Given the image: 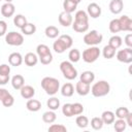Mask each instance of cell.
I'll return each instance as SVG.
<instances>
[{
  "mask_svg": "<svg viewBox=\"0 0 132 132\" xmlns=\"http://www.w3.org/2000/svg\"><path fill=\"white\" fill-rule=\"evenodd\" d=\"M75 32L84 33L89 29V15L84 10H78L75 12L74 22L71 24Z\"/></svg>",
  "mask_w": 132,
  "mask_h": 132,
  "instance_id": "cell-1",
  "label": "cell"
},
{
  "mask_svg": "<svg viewBox=\"0 0 132 132\" xmlns=\"http://www.w3.org/2000/svg\"><path fill=\"white\" fill-rule=\"evenodd\" d=\"M72 43H73V40H72V37L67 35V34H64V35H61L53 44V48L54 51L57 53V54H62L64 53L66 50L70 48L72 46Z\"/></svg>",
  "mask_w": 132,
  "mask_h": 132,
  "instance_id": "cell-2",
  "label": "cell"
},
{
  "mask_svg": "<svg viewBox=\"0 0 132 132\" xmlns=\"http://www.w3.org/2000/svg\"><path fill=\"white\" fill-rule=\"evenodd\" d=\"M41 87L47 95H55L59 91L60 81L55 77L45 76L41 79Z\"/></svg>",
  "mask_w": 132,
  "mask_h": 132,
  "instance_id": "cell-3",
  "label": "cell"
},
{
  "mask_svg": "<svg viewBox=\"0 0 132 132\" xmlns=\"http://www.w3.org/2000/svg\"><path fill=\"white\" fill-rule=\"evenodd\" d=\"M90 91L94 97H103L109 93L110 86L106 80H99L92 86Z\"/></svg>",
  "mask_w": 132,
  "mask_h": 132,
  "instance_id": "cell-4",
  "label": "cell"
},
{
  "mask_svg": "<svg viewBox=\"0 0 132 132\" xmlns=\"http://www.w3.org/2000/svg\"><path fill=\"white\" fill-rule=\"evenodd\" d=\"M60 70L63 73L64 77L69 80H72V79L76 78V76H77V70L74 68L72 63L69 61H63L60 64Z\"/></svg>",
  "mask_w": 132,
  "mask_h": 132,
  "instance_id": "cell-5",
  "label": "cell"
},
{
  "mask_svg": "<svg viewBox=\"0 0 132 132\" xmlns=\"http://www.w3.org/2000/svg\"><path fill=\"white\" fill-rule=\"evenodd\" d=\"M102 39H103L102 34L99 33L97 30H91L89 33H87L84 36V42L87 45H91V46L100 44L102 42Z\"/></svg>",
  "mask_w": 132,
  "mask_h": 132,
  "instance_id": "cell-6",
  "label": "cell"
},
{
  "mask_svg": "<svg viewBox=\"0 0 132 132\" xmlns=\"http://www.w3.org/2000/svg\"><path fill=\"white\" fill-rule=\"evenodd\" d=\"M100 54H101V52H100L99 47H97L96 45H93L82 52V60L86 63H93L99 58Z\"/></svg>",
  "mask_w": 132,
  "mask_h": 132,
  "instance_id": "cell-7",
  "label": "cell"
},
{
  "mask_svg": "<svg viewBox=\"0 0 132 132\" xmlns=\"http://www.w3.org/2000/svg\"><path fill=\"white\" fill-rule=\"evenodd\" d=\"M5 41L9 45L19 46V45H22L24 43V36L21 33H19V32L11 31V32H9V33L6 34Z\"/></svg>",
  "mask_w": 132,
  "mask_h": 132,
  "instance_id": "cell-8",
  "label": "cell"
},
{
  "mask_svg": "<svg viewBox=\"0 0 132 132\" xmlns=\"http://www.w3.org/2000/svg\"><path fill=\"white\" fill-rule=\"evenodd\" d=\"M117 59L118 61L122 63H131L132 62V48L127 47L124 50H120L117 53Z\"/></svg>",
  "mask_w": 132,
  "mask_h": 132,
  "instance_id": "cell-9",
  "label": "cell"
},
{
  "mask_svg": "<svg viewBox=\"0 0 132 132\" xmlns=\"http://www.w3.org/2000/svg\"><path fill=\"white\" fill-rule=\"evenodd\" d=\"M87 13L89 16H91L93 19H97L101 15V7L95 2L90 3L87 8Z\"/></svg>",
  "mask_w": 132,
  "mask_h": 132,
  "instance_id": "cell-10",
  "label": "cell"
},
{
  "mask_svg": "<svg viewBox=\"0 0 132 132\" xmlns=\"http://www.w3.org/2000/svg\"><path fill=\"white\" fill-rule=\"evenodd\" d=\"M118 20L120 23L121 31H128V32L132 31V20L128 15H122Z\"/></svg>",
  "mask_w": 132,
  "mask_h": 132,
  "instance_id": "cell-11",
  "label": "cell"
},
{
  "mask_svg": "<svg viewBox=\"0 0 132 132\" xmlns=\"http://www.w3.org/2000/svg\"><path fill=\"white\" fill-rule=\"evenodd\" d=\"M59 23L63 27H69L72 24V15L69 12L62 11L59 14Z\"/></svg>",
  "mask_w": 132,
  "mask_h": 132,
  "instance_id": "cell-12",
  "label": "cell"
},
{
  "mask_svg": "<svg viewBox=\"0 0 132 132\" xmlns=\"http://www.w3.org/2000/svg\"><path fill=\"white\" fill-rule=\"evenodd\" d=\"M15 11V8H14V5L12 3H8L6 2L5 4H3L1 6V13L4 18H10L13 15Z\"/></svg>",
  "mask_w": 132,
  "mask_h": 132,
  "instance_id": "cell-13",
  "label": "cell"
},
{
  "mask_svg": "<svg viewBox=\"0 0 132 132\" xmlns=\"http://www.w3.org/2000/svg\"><path fill=\"white\" fill-rule=\"evenodd\" d=\"M90 85L89 84H86V82H82V81H77L76 82V86H75V91L78 95L80 96H86L90 93Z\"/></svg>",
  "mask_w": 132,
  "mask_h": 132,
  "instance_id": "cell-14",
  "label": "cell"
},
{
  "mask_svg": "<svg viewBox=\"0 0 132 132\" xmlns=\"http://www.w3.org/2000/svg\"><path fill=\"white\" fill-rule=\"evenodd\" d=\"M123 0H111L109 3V10L113 14H119L123 10Z\"/></svg>",
  "mask_w": 132,
  "mask_h": 132,
  "instance_id": "cell-15",
  "label": "cell"
},
{
  "mask_svg": "<svg viewBox=\"0 0 132 132\" xmlns=\"http://www.w3.org/2000/svg\"><path fill=\"white\" fill-rule=\"evenodd\" d=\"M20 91H21V96L25 99H30L35 95V90L32 86H25L24 85L20 89Z\"/></svg>",
  "mask_w": 132,
  "mask_h": 132,
  "instance_id": "cell-16",
  "label": "cell"
},
{
  "mask_svg": "<svg viewBox=\"0 0 132 132\" xmlns=\"http://www.w3.org/2000/svg\"><path fill=\"white\" fill-rule=\"evenodd\" d=\"M8 62L11 66H20L23 63V57L20 53H11L8 57Z\"/></svg>",
  "mask_w": 132,
  "mask_h": 132,
  "instance_id": "cell-17",
  "label": "cell"
},
{
  "mask_svg": "<svg viewBox=\"0 0 132 132\" xmlns=\"http://www.w3.org/2000/svg\"><path fill=\"white\" fill-rule=\"evenodd\" d=\"M26 107L28 110L30 111H38L40 108H41V102L36 100V99H29L27 101V104H26Z\"/></svg>",
  "mask_w": 132,
  "mask_h": 132,
  "instance_id": "cell-18",
  "label": "cell"
},
{
  "mask_svg": "<svg viewBox=\"0 0 132 132\" xmlns=\"http://www.w3.org/2000/svg\"><path fill=\"white\" fill-rule=\"evenodd\" d=\"M101 120L103 121V124H106V125H109V124H112L116 120V116L112 111L110 110H105L102 112L101 114Z\"/></svg>",
  "mask_w": 132,
  "mask_h": 132,
  "instance_id": "cell-19",
  "label": "cell"
},
{
  "mask_svg": "<svg viewBox=\"0 0 132 132\" xmlns=\"http://www.w3.org/2000/svg\"><path fill=\"white\" fill-rule=\"evenodd\" d=\"M79 78H80V79H79L80 81L91 85V82H93L94 79H95V74H94V72L87 70V71H84V72L80 74Z\"/></svg>",
  "mask_w": 132,
  "mask_h": 132,
  "instance_id": "cell-20",
  "label": "cell"
},
{
  "mask_svg": "<svg viewBox=\"0 0 132 132\" xmlns=\"http://www.w3.org/2000/svg\"><path fill=\"white\" fill-rule=\"evenodd\" d=\"M11 85L12 88L15 90H20L25 85V79L21 74H16L11 78Z\"/></svg>",
  "mask_w": 132,
  "mask_h": 132,
  "instance_id": "cell-21",
  "label": "cell"
},
{
  "mask_svg": "<svg viewBox=\"0 0 132 132\" xmlns=\"http://www.w3.org/2000/svg\"><path fill=\"white\" fill-rule=\"evenodd\" d=\"M74 93V88H73V85L70 84V82H66L62 86L61 88V94L65 97H71Z\"/></svg>",
  "mask_w": 132,
  "mask_h": 132,
  "instance_id": "cell-22",
  "label": "cell"
},
{
  "mask_svg": "<svg viewBox=\"0 0 132 132\" xmlns=\"http://www.w3.org/2000/svg\"><path fill=\"white\" fill-rule=\"evenodd\" d=\"M24 61H25V64L27 66H35L38 62V58L35 54L33 53H28L25 55V58H24Z\"/></svg>",
  "mask_w": 132,
  "mask_h": 132,
  "instance_id": "cell-23",
  "label": "cell"
},
{
  "mask_svg": "<svg viewBox=\"0 0 132 132\" xmlns=\"http://www.w3.org/2000/svg\"><path fill=\"white\" fill-rule=\"evenodd\" d=\"M57 119V114L53 111V110H48V111H45L43 114H42V121L46 124H52L56 121Z\"/></svg>",
  "mask_w": 132,
  "mask_h": 132,
  "instance_id": "cell-24",
  "label": "cell"
},
{
  "mask_svg": "<svg viewBox=\"0 0 132 132\" xmlns=\"http://www.w3.org/2000/svg\"><path fill=\"white\" fill-rule=\"evenodd\" d=\"M13 24L15 27L22 29L26 24H27V19L25 15L23 14H16L14 18H13Z\"/></svg>",
  "mask_w": 132,
  "mask_h": 132,
  "instance_id": "cell-25",
  "label": "cell"
},
{
  "mask_svg": "<svg viewBox=\"0 0 132 132\" xmlns=\"http://www.w3.org/2000/svg\"><path fill=\"white\" fill-rule=\"evenodd\" d=\"M44 33H45L46 37H48V38H56V37L59 36V33L60 32H59V29L57 27H55V26H48V27L45 28Z\"/></svg>",
  "mask_w": 132,
  "mask_h": 132,
  "instance_id": "cell-26",
  "label": "cell"
},
{
  "mask_svg": "<svg viewBox=\"0 0 132 132\" xmlns=\"http://www.w3.org/2000/svg\"><path fill=\"white\" fill-rule=\"evenodd\" d=\"M76 7H77V4L71 0H64L63 1V8H64V11H66V12L71 13L76 9Z\"/></svg>",
  "mask_w": 132,
  "mask_h": 132,
  "instance_id": "cell-27",
  "label": "cell"
},
{
  "mask_svg": "<svg viewBox=\"0 0 132 132\" xmlns=\"http://www.w3.org/2000/svg\"><path fill=\"white\" fill-rule=\"evenodd\" d=\"M21 30H22V33L25 35H32L36 32V26L32 23H27Z\"/></svg>",
  "mask_w": 132,
  "mask_h": 132,
  "instance_id": "cell-28",
  "label": "cell"
},
{
  "mask_svg": "<svg viewBox=\"0 0 132 132\" xmlns=\"http://www.w3.org/2000/svg\"><path fill=\"white\" fill-rule=\"evenodd\" d=\"M123 41H122V38L118 35H113L112 37L109 38V41H108V45H110L111 47H113L114 50L119 48L121 45H122Z\"/></svg>",
  "mask_w": 132,
  "mask_h": 132,
  "instance_id": "cell-29",
  "label": "cell"
},
{
  "mask_svg": "<svg viewBox=\"0 0 132 132\" xmlns=\"http://www.w3.org/2000/svg\"><path fill=\"white\" fill-rule=\"evenodd\" d=\"M102 55H103V57L105 58V59H111V58H113L114 57V55H116V50L113 48V47H111L110 45H105L104 47H103V50H102Z\"/></svg>",
  "mask_w": 132,
  "mask_h": 132,
  "instance_id": "cell-30",
  "label": "cell"
},
{
  "mask_svg": "<svg viewBox=\"0 0 132 132\" xmlns=\"http://www.w3.org/2000/svg\"><path fill=\"white\" fill-rule=\"evenodd\" d=\"M112 124H113V128L117 132H123L127 127L125 119H119V120L114 121Z\"/></svg>",
  "mask_w": 132,
  "mask_h": 132,
  "instance_id": "cell-31",
  "label": "cell"
},
{
  "mask_svg": "<svg viewBox=\"0 0 132 132\" xmlns=\"http://www.w3.org/2000/svg\"><path fill=\"white\" fill-rule=\"evenodd\" d=\"M46 105L51 110H56L60 107V100L56 97H52L46 101Z\"/></svg>",
  "mask_w": 132,
  "mask_h": 132,
  "instance_id": "cell-32",
  "label": "cell"
},
{
  "mask_svg": "<svg viewBox=\"0 0 132 132\" xmlns=\"http://www.w3.org/2000/svg\"><path fill=\"white\" fill-rule=\"evenodd\" d=\"M68 58H69L70 62H73V63L78 62L79 59H80V53H79V51H78L77 48L71 50V51L69 52V54H68Z\"/></svg>",
  "mask_w": 132,
  "mask_h": 132,
  "instance_id": "cell-33",
  "label": "cell"
},
{
  "mask_svg": "<svg viewBox=\"0 0 132 132\" xmlns=\"http://www.w3.org/2000/svg\"><path fill=\"white\" fill-rule=\"evenodd\" d=\"M36 52H37V55L38 57H42L44 55H47V54H51V50L47 45L45 44H38L37 47H36Z\"/></svg>",
  "mask_w": 132,
  "mask_h": 132,
  "instance_id": "cell-34",
  "label": "cell"
},
{
  "mask_svg": "<svg viewBox=\"0 0 132 132\" xmlns=\"http://www.w3.org/2000/svg\"><path fill=\"white\" fill-rule=\"evenodd\" d=\"M103 121L101 120V118L99 117H95L91 120V126L94 130H100L103 127Z\"/></svg>",
  "mask_w": 132,
  "mask_h": 132,
  "instance_id": "cell-35",
  "label": "cell"
},
{
  "mask_svg": "<svg viewBox=\"0 0 132 132\" xmlns=\"http://www.w3.org/2000/svg\"><path fill=\"white\" fill-rule=\"evenodd\" d=\"M109 31L111 33H118L121 31V27H120V23L118 19H113L110 21L109 23Z\"/></svg>",
  "mask_w": 132,
  "mask_h": 132,
  "instance_id": "cell-36",
  "label": "cell"
},
{
  "mask_svg": "<svg viewBox=\"0 0 132 132\" xmlns=\"http://www.w3.org/2000/svg\"><path fill=\"white\" fill-rule=\"evenodd\" d=\"M75 122H76V125L79 128H86L89 125V119L86 116H78L76 118Z\"/></svg>",
  "mask_w": 132,
  "mask_h": 132,
  "instance_id": "cell-37",
  "label": "cell"
},
{
  "mask_svg": "<svg viewBox=\"0 0 132 132\" xmlns=\"http://www.w3.org/2000/svg\"><path fill=\"white\" fill-rule=\"evenodd\" d=\"M129 112H130V111H129V109H128L127 107L122 106V107H119V108L116 110L114 116H116L118 119H125Z\"/></svg>",
  "mask_w": 132,
  "mask_h": 132,
  "instance_id": "cell-38",
  "label": "cell"
},
{
  "mask_svg": "<svg viewBox=\"0 0 132 132\" xmlns=\"http://www.w3.org/2000/svg\"><path fill=\"white\" fill-rule=\"evenodd\" d=\"M62 112H63V114H64L65 117H67V118L73 117V110H72V105H71V103H66V104H64L63 107H62Z\"/></svg>",
  "mask_w": 132,
  "mask_h": 132,
  "instance_id": "cell-39",
  "label": "cell"
},
{
  "mask_svg": "<svg viewBox=\"0 0 132 132\" xmlns=\"http://www.w3.org/2000/svg\"><path fill=\"white\" fill-rule=\"evenodd\" d=\"M50 132H66L67 128L61 124H53L52 126L48 127Z\"/></svg>",
  "mask_w": 132,
  "mask_h": 132,
  "instance_id": "cell-40",
  "label": "cell"
},
{
  "mask_svg": "<svg viewBox=\"0 0 132 132\" xmlns=\"http://www.w3.org/2000/svg\"><path fill=\"white\" fill-rule=\"evenodd\" d=\"M72 105V110H73V116H78L80 113H82L84 111V106L82 104L78 103V102H75V103H71Z\"/></svg>",
  "mask_w": 132,
  "mask_h": 132,
  "instance_id": "cell-41",
  "label": "cell"
},
{
  "mask_svg": "<svg viewBox=\"0 0 132 132\" xmlns=\"http://www.w3.org/2000/svg\"><path fill=\"white\" fill-rule=\"evenodd\" d=\"M1 102H2L3 106H5V107H10V106H12L13 103H14V98L12 97L11 94H8Z\"/></svg>",
  "mask_w": 132,
  "mask_h": 132,
  "instance_id": "cell-42",
  "label": "cell"
},
{
  "mask_svg": "<svg viewBox=\"0 0 132 132\" xmlns=\"http://www.w3.org/2000/svg\"><path fill=\"white\" fill-rule=\"evenodd\" d=\"M39 61L43 65H48L53 61V55H52V53L51 54H47V55H44L42 57H39Z\"/></svg>",
  "mask_w": 132,
  "mask_h": 132,
  "instance_id": "cell-43",
  "label": "cell"
},
{
  "mask_svg": "<svg viewBox=\"0 0 132 132\" xmlns=\"http://www.w3.org/2000/svg\"><path fill=\"white\" fill-rule=\"evenodd\" d=\"M10 73V66L7 64L0 65V74H9Z\"/></svg>",
  "mask_w": 132,
  "mask_h": 132,
  "instance_id": "cell-44",
  "label": "cell"
},
{
  "mask_svg": "<svg viewBox=\"0 0 132 132\" xmlns=\"http://www.w3.org/2000/svg\"><path fill=\"white\" fill-rule=\"evenodd\" d=\"M7 30V24L5 21H0V36L5 35Z\"/></svg>",
  "mask_w": 132,
  "mask_h": 132,
  "instance_id": "cell-45",
  "label": "cell"
},
{
  "mask_svg": "<svg viewBox=\"0 0 132 132\" xmlns=\"http://www.w3.org/2000/svg\"><path fill=\"white\" fill-rule=\"evenodd\" d=\"M9 81V74H0V85H6Z\"/></svg>",
  "mask_w": 132,
  "mask_h": 132,
  "instance_id": "cell-46",
  "label": "cell"
},
{
  "mask_svg": "<svg viewBox=\"0 0 132 132\" xmlns=\"http://www.w3.org/2000/svg\"><path fill=\"white\" fill-rule=\"evenodd\" d=\"M125 43L128 45V47H132V34H127L126 35Z\"/></svg>",
  "mask_w": 132,
  "mask_h": 132,
  "instance_id": "cell-47",
  "label": "cell"
},
{
  "mask_svg": "<svg viewBox=\"0 0 132 132\" xmlns=\"http://www.w3.org/2000/svg\"><path fill=\"white\" fill-rule=\"evenodd\" d=\"M125 121H126V124H127L128 126L132 127V113H131V112H129V113L127 114V117L125 118Z\"/></svg>",
  "mask_w": 132,
  "mask_h": 132,
  "instance_id": "cell-48",
  "label": "cell"
},
{
  "mask_svg": "<svg viewBox=\"0 0 132 132\" xmlns=\"http://www.w3.org/2000/svg\"><path fill=\"white\" fill-rule=\"evenodd\" d=\"M71 1H73V2H74V3H76V4H78V3H79L81 0H71Z\"/></svg>",
  "mask_w": 132,
  "mask_h": 132,
  "instance_id": "cell-49",
  "label": "cell"
},
{
  "mask_svg": "<svg viewBox=\"0 0 132 132\" xmlns=\"http://www.w3.org/2000/svg\"><path fill=\"white\" fill-rule=\"evenodd\" d=\"M5 1H6V2H8V3H11L13 0H5Z\"/></svg>",
  "mask_w": 132,
  "mask_h": 132,
  "instance_id": "cell-50",
  "label": "cell"
},
{
  "mask_svg": "<svg viewBox=\"0 0 132 132\" xmlns=\"http://www.w3.org/2000/svg\"><path fill=\"white\" fill-rule=\"evenodd\" d=\"M0 1H1V0H0Z\"/></svg>",
  "mask_w": 132,
  "mask_h": 132,
  "instance_id": "cell-51",
  "label": "cell"
}]
</instances>
